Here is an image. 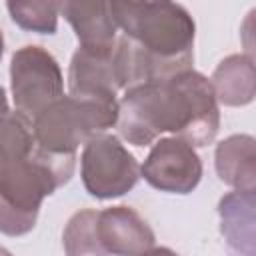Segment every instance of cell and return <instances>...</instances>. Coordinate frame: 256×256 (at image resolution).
<instances>
[{
  "instance_id": "cell-1",
  "label": "cell",
  "mask_w": 256,
  "mask_h": 256,
  "mask_svg": "<svg viewBox=\"0 0 256 256\" xmlns=\"http://www.w3.org/2000/svg\"><path fill=\"white\" fill-rule=\"evenodd\" d=\"M116 126L134 146H148L162 132H174L194 148L206 146L220 126L212 82L196 70H186L170 80L128 88Z\"/></svg>"
},
{
  "instance_id": "cell-2",
  "label": "cell",
  "mask_w": 256,
  "mask_h": 256,
  "mask_svg": "<svg viewBox=\"0 0 256 256\" xmlns=\"http://www.w3.org/2000/svg\"><path fill=\"white\" fill-rule=\"evenodd\" d=\"M110 6L118 28L144 52L150 82L192 70L196 24L182 4L110 2Z\"/></svg>"
},
{
  "instance_id": "cell-3",
  "label": "cell",
  "mask_w": 256,
  "mask_h": 256,
  "mask_svg": "<svg viewBox=\"0 0 256 256\" xmlns=\"http://www.w3.org/2000/svg\"><path fill=\"white\" fill-rule=\"evenodd\" d=\"M76 154H52L36 144L30 156L0 160V228L22 236L36 224L40 204L74 172Z\"/></svg>"
},
{
  "instance_id": "cell-4",
  "label": "cell",
  "mask_w": 256,
  "mask_h": 256,
  "mask_svg": "<svg viewBox=\"0 0 256 256\" xmlns=\"http://www.w3.org/2000/svg\"><path fill=\"white\" fill-rule=\"evenodd\" d=\"M120 102L116 98H80L62 96L42 110L34 122V134L40 148L52 154H76L96 134L118 124Z\"/></svg>"
},
{
  "instance_id": "cell-5",
  "label": "cell",
  "mask_w": 256,
  "mask_h": 256,
  "mask_svg": "<svg viewBox=\"0 0 256 256\" xmlns=\"http://www.w3.org/2000/svg\"><path fill=\"white\" fill-rule=\"evenodd\" d=\"M10 90L16 110L36 118L64 96V78L56 58L42 46H22L10 60Z\"/></svg>"
},
{
  "instance_id": "cell-6",
  "label": "cell",
  "mask_w": 256,
  "mask_h": 256,
  "mask_svg": "<svg viewBox=\"0 0 256 256\" xmlns=\"http://www.w3.org/2000/svg\"><path fill=\"white\" fill-rule=\"evenodd\" d=\"M132 152L112 134H96L82 150V182L90 196L108 200L126 194L140 178Z\"/></svg>"
},
{
  "instance_id": "cell-7",
  "label": "cell",
  "mask_w": 256,
  "mask_h": 256,
  "mask_svg": "<svg viewBox=\"0 0 256 256\" xmlns=\"http://www.w3.org/2000/svg\"><path fill=\"white\" fill-rule=\"evenodd\" d=\"M140 172L156 190L188 194L202 178V162L192 144L178 136H170L152 146Z\"/></svg>"
},
{
  "instance_id": "cell-8",
  "label": "cell",
  "mask_w": 256,
  "mask_h": 256,
  "mask_svg": "<svg viewBox=\"0 0 256 256\" xmlns=\"http://www.w3.org/2000/svg\"><path fill=\"white\" fill-rule=\"evenodd\" d=\"M118 44V42H116ZM114 48L78 46L68 72V88L80 98H116L120 80L114 62Z\"/></svg>"
},
{
  "instance_id": "cell-9",
  "label": "cell",
  "mask_w": 256,
  "mask_h": 256,
  "mask_svg": "<svg viewBox=\"0 0 256 256\" xmlns=\"http://www.w3.org/2000/svg\"><path fill=\"white\" fill-rule=\"evenodd\" d=\"M98 236L108 254L142 256L154 248V232L130 206H110L98 214Z\"/></svg>"
},
{
  "instance_id": "cell-10",
  "label": "cell",
  "mask_w": 256,
  "mask_h": 256,
  "mask_svg": "<svg viewBox=\"0 0 256 256\" xmlns=\"http://www.w3.org/2000/svg\"><path fill=\"white\" fill-rule=\"evenodd\" d=\"M220 232L240 256H256V190H234L218 204Z\"/></svg>"
},
{
  "instance_id": "cell-11",
  "label": "cell",
  "mask_w": 256,
  "mask_h": 256,
  "mask_svg": "<svg viewBox=\"0 0 256 256\" xmlns=\"http://www.w3.org/2000/svg\"><path fill=\"white\" fill-rule=\"evenodd\" d=\"M64 18L74 28L80 46L86 48H114L118 22L112 14L110 2H64Z\"/></svg>"
},
{
  "instance_id": "cell-12",
  "label": "cell",
  "mask_w": 256,
  "mask_h": 256,
  "mask_svg": "<svg viewBox=\"0 0 256 256\" xmlns=\"http://www.w3.org/2000/svg\"><path fill=\"white\" fill-rule=\"evenodd\" d=\"M216 172L236 190H256V138L232 134L216 146Z\"/></svg>"
},
{
  "instance_id": "cell-13",
  "label": "cell",
  "mask_w": 256,
  "mask_h": 256,
  "mask_svg": "<svg viewBox=\"0 0 256 256\" xmlns=\"http://www.w3.org/2000/svg\"><path fill=\"white\" fill-rule=\"evenodd\" d=\"M210 82L220 104L246 106L256 98V62L246 54H230L214 68Z\"/></svg>"
},
{
  "instance_id": "cell-14",
  "label": "cell",
  "mask_w": 256,
  "mask_h": 256,
  "mask_svg": "<svg viewBox=\"0 0 256 256\" xmlns=\"http://www.w3.org/2000/svg\"><path fill=\"white\" fill-rule=\"evenodd\" d=\"M98 214L86 208L70 216L62 234L66 256H108L98 236Z\"/></svg>"
},
{
  "instance_id": "cell-15",
  "label": "cell",
  "mask_w": 256,
  "mask_h": 256,
  "mask_svg": "<svg viewBox=\"0 0 256 256\" xmlns=\"http://www.w3.org/2000/svg\"><path fill=\"white\" fill-rule=\"evenodd\" d=\"M34 122L20 110H6L2 116L0 160H18L32 154L36 148Z\"/></svg>"
},
{
  "instance_id": "cell-16",
  "label": "cell",
  "mask_w": 256,
  "mask_h": 256,
  "mask_svg": "<svg viewBox=\"0 0 256 256\" xmlns=\"http://www.w3.org/2000/svg\"><path fill=\"white\" fill-rule=\"evenodd\" d=\"M6 8L12 20L20 28L38 32V34H54L62 4L58 2H8Z\"/></svg>"
},
{
  "instance_id": "cell-17",
  "label": "cell",
  "mask_w": 256,
  "mask_h": 256,
  "mask_svg": "<svg viewBox=\"0 0 256 256\" xmlns=\"http://www.w3.org/2000/svg\"><path fill=\"white\" fill-rule=\"evenodd\" d=\"M240 40H242L246 56H250L256 62V8H252L246 14V18L240 26Z\"/></svg>"
},
{
  "instance_id": "cell-18",
  "label": "cell",
  "mask_w": 256,
  "mask_h": 256,
  "mask_svg": "<svg viewBox=\"0 0 256 256\" xmlns=\"http://www.w3.org/2000/svg\"><path fill=\"white\" fill-rule=\"evenodd\" d=\"M142 256H180V254H176L174 250H170V248H164V246H160V248H150L148 252H144Z\"/></svg>"
}]
</instances>
